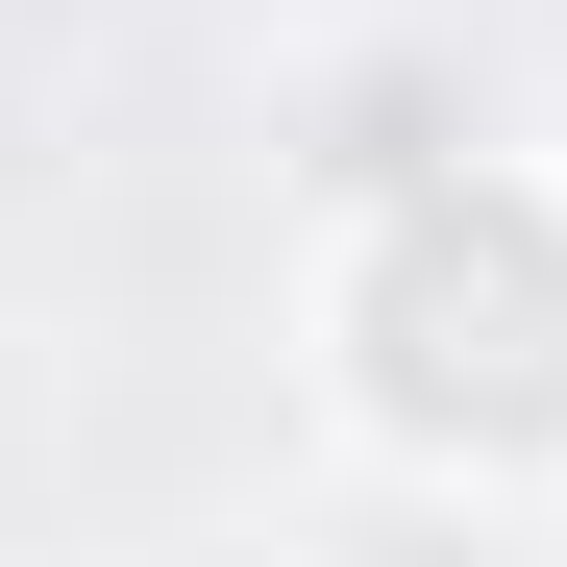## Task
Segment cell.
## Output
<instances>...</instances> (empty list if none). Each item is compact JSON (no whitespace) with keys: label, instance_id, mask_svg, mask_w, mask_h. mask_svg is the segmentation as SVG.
I'll return each mask as SVG.
<instances>
[{"label":"cell","instance_id":"1","mask_svg":"<svg viewBox=\"0 0 567 567\" xmlns=\"http://www.w3.org/2000/svg\"><path fill=\"white\" fill-rule=\"evenodd\" d=\"M297 420L321 468H420V494L567 518V124L468 100L370 173H297Z\"/></svg>","mask_w":567,"mask_h":567},{"label":"cell","instance_id":"2","mask_svg":"<svg viewBox=\"0 0 567 567\" xmlns=\"http://www.w3.org/2000/svg\"><path fill=\"white\" fill-rule=\"evenodd\" d=\"M271 567H567V518H518V494H420V468H346Z\"/></svg>","mask_w":567,"mask_h":567}]
</instances>
